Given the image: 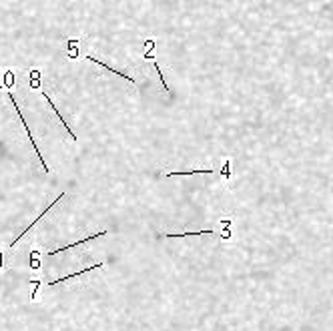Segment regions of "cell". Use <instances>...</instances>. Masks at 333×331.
I'll use <instances>...</instances> for the list:
<instances>
[{"label":"cell","mask_w":333,"mask_h":331,"mask_svg":"<svg viewBox=\"0 0 333 331\" xmlns=\"http://www.w3.org/2000/svg\"><path fill=\"white\" fill-rule=\"evenodd\" d=\"M231 219H223L221 221V227L219 229H207V231H187V233H165L163 239H183V237H195V235H213V237H219L223 241H229L233 235H231Z\"/></svg>","instance_id":"cell-1"},{"label":"cell","mask_w":333,"mask_h":331,"mask_svg":"<svg viewBox=\"0 0 333 331\" xmlns=\"http://www.w3.org/2000/svg\"><path fill=\"white\" fill-rule=\"evenodd\" d=\"M8 99L12 101V105H14V109H16V112H18V116H20V123L24 125V129H26V135L30 137V143H33V147L37 148V157H38V161H40V165L44 167V171H46V173H50V169H48V165H46V161H44V157H42V153H40V148H38V145H37V139L33 137V133H30V127L26 125V118H24V114L20 112V107H18V103H16V99H14V95H12V93H8Z\"/></svg>","instance_id":"cell-2"},{"label":"cell","mask_w":333,"mask_h":331,"mask_svg":"<svg viewBox=\"0 0 333 331\" xmlns=\"http://www.w3.org/2000/svg\"><path fill=\"white\" fill-rule=\"evenodd\" d=\"M65 197H67V193H60V195L56 197V201H52V203H50V205H48V207H46V209L42 211V213H40V215L37 217V221H35V223H30V225H28V227H26V229H24V231H22V233L18 235V239H14V241H12V247H14V245L18 243V241H20V239H22V237H24V235H26V233L30 231V229H33V227H35V225H37V223H38V221H40V219H42V217H44L46 213H48V211H50V209H52V207H54V205H56V203H58L60 199H65Z\"/></svg>","instance_id":"cell-3"},{"label":"cell","mask_w":333,"mask_h":331,"mask_svg":"<svg viewBox=\"0 0 333 331\" xmlns=\"http://www.w3.org/2000/svg\"><path fill=\"white\" fill-rule=\"evenodd\" d=\"M42 97L46 99V103L50 105V109L54 110V114H56V116L60 118V123H63V127H65V129L69 131V135H71V139H73V141L76 143V141H78V139H76V135H74V133H73V129L69 127V123H67V120H65V116H63V114H60V110H56V107H54V103H52V99H50V95H48V93H42Z\"/></svg>","instance_id":"cell-4"},{"label":"cell","mask_w":333,"mask_h":331,"mask_svg":"<svg viewBox=\"0 0 333 331\" xmlns=\"http://www.w3.org/2000/svg\"><path fill=\"white\" fill-rule=\"evenodd\" d=\"M86 60H90V63H97L99 67H103V69H107V71H111V73H114V74H118L120 78H125V80H129V82H133V84H137V78H133V76H129L127 73H120V71H116V69H112V67H109L107 63H101V60H97L95 56H86Z\"/></svg>","instance_id":"cell-5"},{"label":"cell","mask_w":333,"mask_h":331,"mask_svg":"<svg viewBox=\"0 0 333 331\" xmlns=\"http://www.w3.org/2000/svg\"><path fill=\"white\" fill-rule=\"evenodd\" d=\"M107 235V231H101V233H97V235H93V237H84V239H78L76 243H71V245H67V247H60V249H54V251H50L48 255H56V253H63V251H69V249H73V247H76V245H80V243H88V241H93V239H101V237H105Z\"/></svg>","instance_id":"cell-6"},{"label":"cell","mask_w":333,"mask_h":331,"mask_svg":"<svg viewBox=\"0 0 333 331\" xmlns=\"http://www.w3.org/2000/svg\"><path fill=\"white\" fill-rule=\"evenodd\" d=\"M95 269H103V263H97V265H93V267H86L84 271H76V273H73V275H69V277H60V279H56V281H50L48 287H54V285H58V283H65V281H69V279H74V277L86 273V271H95Z\"/></svg>","instance_id":"cell-7"},{"label":"cell","mask_w":333,"mask_h":331,"mask_svg":"<svg viewBox=\"0 0 333 331\" xmlns=\"http://www.w3.org/2000/svg\"><path fill=\"white\" fill-rule=\"evenodd\" d=\"M153 65H155V69H157V73H159V76H161V82L165 84V90H167V93H169V95H173V93H171V88H169V84H167V80H165V74H163V71H161L159 63H157V60H153Z\"/></svg>","instance_id":"cell-8"},{"label":"cell","mask_w":333,"mask_h":331,"mask_svg":"<svg viewBox=\"0 0 333 331\" xmlns=\"http://www.w3.org/2000/svg\"><path fill=\"white\" fill-rule=\"evenodd\" d=\"M30 84H33V86H38V84H40V73H38V71L30 73Z\"/></svg>","instance_id":"cell-9"},{"label":"cell","mask_w":333,"mask_h":331,"mask_svg":"<svg viewBox=\"0 0 333 331\" xmlns=\"http://www.w3.org/2000/svg\"><path fill=\"white\" fill-rule=\"evenodd\" d=\"M30 255H33V261H30V265H33V267H38L40 265V259H38V251H33V253H30Z\"/></svg>","instance_id":"cell-10"},{"label":"cell","mask_w":333,"mask_h":331,"mask_svg":"<svg viewBox=\"0 0 333 331\" xmlns=\"http://www.w3.org/2000/svg\"><path fill=\"white\" fill-rule=\"evenodd\" d=\"M145 46H147V50H153L155 48V40H147Z\"/></svg>","instance_id":"cell-11"}]
</instances>
